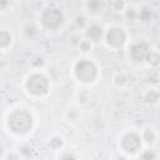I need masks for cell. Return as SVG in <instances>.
Masks as SVG:
<instances>
[{
	"label": "cell",
	"mask_w": 160,
	"mask_h": 160,
	"mask_svg": "<svg viewBox=\"0 0 160 160\" xmlns=\"http://www.w3.org/2000/svg\"><path fill=\"white\" fill-rule=\"evenodd\" d=\"M108 5H109V8H110L114 12H118V14H125V11L129 9V4H128L126 1H122V0L110 1Z\"/></svg>",
	"instance_id": "3957f363"
},
{
	"label": "cell",
	"mask_w": 160,
	"mask_h": 160,
	"mask_svg": "<svg viewBox=\"0 0 160 160\" xmlns=\"http://www.w3.org/2000/svg\"><path fill=\"white\" fill-rule=\"evenodd\" d=\"M92 41L90 40V39H82L81 41H80V49L84 51V52H89V51H91V49H92Z\"/></svg>",
	"instance_id": "277c9868"
},
{
	"label": "cell",
	"mask_w": 160,
	"mask_h": 160,
	"mask_svg": "<svg viewBox=\"0 0 160 160\" xmlns=\"http://www.w3.org/2000/svg\"><path fill=\"white\" fill-rule=\"evenodd\" d=\"M105 39L109 46H119L125 40V34L121 28H111L105 34Z\"/></svg>",
	"instance_id": "6da1fadb"
},
{
	"label": "cell",
	"mask_w": 160,
	"mask_h": 160,
	"mask_svg": "<svg viewBox=\"0 0 160 160\" xmlns=\"http://www.w3.org/2000/svg\"><path fill=\"white\" fill-rule=\"evenodd\" d=\"M105 9V4L101 1H86L84 2V10L90 18H98Z\"/></svg>",
	"instance_id": "7a4b0ae2"
}]
</instances>
